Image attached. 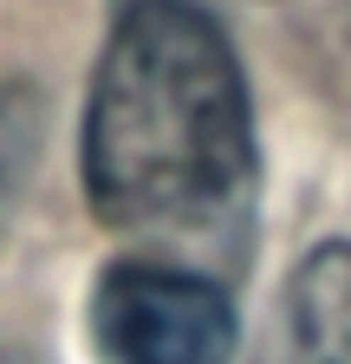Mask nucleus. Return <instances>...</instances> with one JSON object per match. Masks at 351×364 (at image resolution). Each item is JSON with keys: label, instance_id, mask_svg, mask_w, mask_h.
Wrapping results in <instances>:
<instances>
[{"label": "nucleus", "instance_id": "nucleus-5", "mask_svg": "<svg viewBox=\"0 0 351 364\" xmlns=\"http://www.w3.org/2000/svg\"><path fill=\"white\" fill-rule=\"evenodd\" d=\"M319 46H325V85L351 91V0H319Z\"/></svg>", "mask_w": 351, "mask_h": 364}, {"label": "nucleus", "instance_id": "nucleus-2", "mask_svg": "<svg viewBox=\"0 0 351 364\" xmlns=\"http://www.w3.org/2000/svg\"><path fill=\"white\" fill-rule=\"evenodd\" d=\"M92 345L104 364H228L234 299L189 260L124 254L98 273Z\"/></svg>", "mask_w": 351, "mask_h": 364}, {"label": "nucleus", "instance_id": "nucleus-3", "mask_svg": "<svg viewBox=\"0 0 351 364\" xmlns=\"http://www.w3.org/2000/svg\"><path fill=\"white\" fill-rule=\"evenodd\" d=\"M260 364H351V241H319L293 267Z\"/></svg>", "mask_w": 351, "mask_h": 364}, {"label": "nucleus", "instance_id": "nucleus-1", "mask_svg": "<svg viewBox=\"0 0 351 364\" xmlns=\"http://www.w3.org/2000/svg\"><path fill=\"white\" fill-rule=\"evenodd\" d=\"M78 156L92 215L137 254L202 273L247 254L260 144L215 14L195 0H130L104 39Z\"/></svg>", "mask_w": 351, "mask_h": 364}, {"label": "nucleus", "instance_id": "nucleus-4", "mask_svg": "<svg viewBox=\"0 0 351 364\" xmlns=\"http://www.w3.org/2000/svg\"><path fill=\"white\" fill-rule=\"evenodd\" d=\"M46 144V105L26 78H0V215H7L26 189V176Z\"/></svg>", "mask_w": 351, "mask_h": 364}]
</instances>
